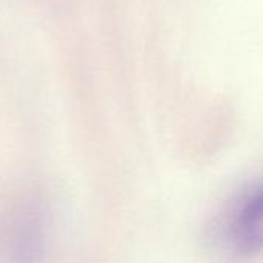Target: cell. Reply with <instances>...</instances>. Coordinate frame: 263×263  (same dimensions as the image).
<instances>
[{"label":"cell","mask_w":263,"mask_h":263,"mask_svg":"<svg viewBox=\"0 0 263 263\" xmlns=\"http://www.w3.org/2000/svg\"><path fill=\"white\" fill-rule=\"evenodd\" d=\"M262 186L248 183L227 205L217 219L214 236L217 243L236 259L248 260L262 248Z\"/></svg>","instance_id":"1"}]
</instances>
